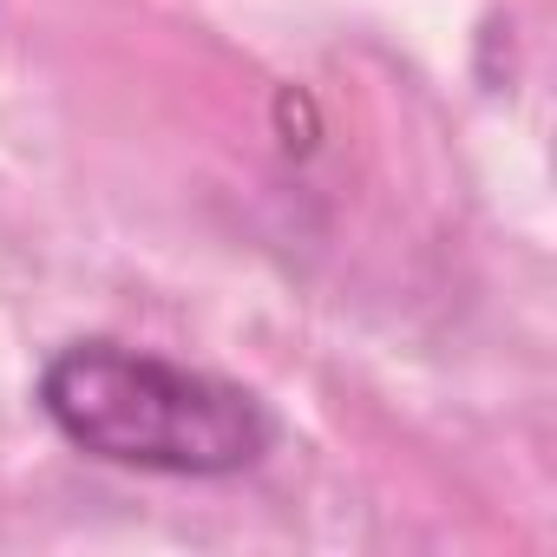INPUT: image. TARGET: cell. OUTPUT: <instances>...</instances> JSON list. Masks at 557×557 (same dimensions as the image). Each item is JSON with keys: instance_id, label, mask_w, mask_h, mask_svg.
Returning a JSON list of instances; mask_svg holds the SVG:
<instances>
[{"instance_id": "1", "label": "cell", "mask_w": 557, "mask_h": 557, "mask_svg": "<svg viewBox=\"0 0 557 557\" xmlns=\"http://www.w3.org/2000/svg\"><path fill=\"white\" fill-rule=\"evenodd\" d=\"M40 407L79 453L138 472L216 479L256 466L269 446V420L243 387L119 342H79L53 355Z\"/></svg>"}]
</instances>
